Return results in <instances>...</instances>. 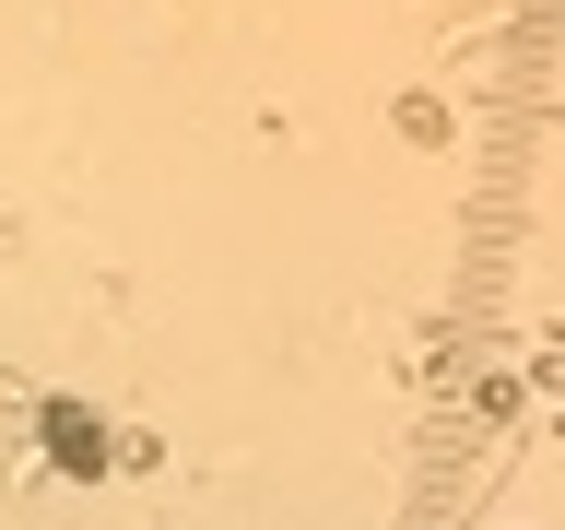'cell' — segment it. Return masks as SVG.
<instances>
[{"instance_id": "obj_1", "label": "cell", "mask_w": 565, "mask_h": 530, "mask_svg": "<svg viewBox=\"0 0 565 530\" xmlns=\"http://www.w3.org/2000/svg\"><path fill=\"white\" fill-rule=\"evenodd\" d=\"M47 448H60V471H95V459H106V424L83 413V401H47Z\"/></svg>"}]
</instances>
